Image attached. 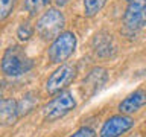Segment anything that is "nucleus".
<instances>
[{
  "label": "nucleus",
  "mask_w": 146,
  "mask_h": 137,
  "mask_svg": "<svg viewBox=\"0 0 146 137\" xmlns=\"http://www.w3.org/2000/svg\"><path fill=\"white\" fill-rule=\"evenodd\" d=\"M34 67V61L27 57L20 46H11L6 49L2 58V70L6 76L17 78L27 73Z\"/></svg>",
  "instance_id": "1"
},
{
  "label": "nucleus",
  "mask_w": 146,
  "mask_h": 137,
  "mask_svg": "<svg viewBox=\"0 0 146 137\" xmlns=\"http://www.w3.org/2000/svg\"><path fill=\"white\" fill-rule=\"evenodd\" d=\"M64 26H66V18L62 12L55 8H50L40 17L36 23V32L43 40H52L62 34Z\"/></svg>",
  "instance_id": "2"
},
{
  "label": "nucleus",
  "mask_w": 146,
  "mask_h": 137,
  "mask_svg": "<svg viewBox=\"0 0 146 137\" xmlns=\"http://www.w3.org/2000/svg\"><path fill=\"white\" fill-rule=\"evenodd\" d=\"M75 47H76V35L68 31L62 32L50 44V47L47 50V57L50 59V63L61 64L62 61H66L67 58L72 57V53L75 52Z\"/></svg>",
  "instance_id": "3"
},
{
  "label": "nucleus",
  "mask_w": 146,
  "mask_h": 137,
  "mask_svg": "<svg viewBox=\"0 0 146 137\" xmlns=\"http://www.w3.org/2000/svg\"><path fill=\"white\" fill-rule=\"evenodd\" d=\"M75 107L76 99L73 98V94L70 91H61V93H58L56 98H53L44 107V120L55 122L68 114L72 110H75Z\"/></svg>",
  "instance_id": "4"
},
{
  "label": "nucleus",
  "mask_w": 146,
  "mask_h": 137,
  "mask_svg": "<svg viewBox=\"0 0 146 137\" xmlns=\"http://www.w3.org/2000/svg\"><path fill=\"white\" fill-rule=\"evenodd\" d=\"M75 78H76V67L72 66V64H62L49 76L47 82H46V90H47L49 94H58L67 85H70Z\"/></svg>",
  "instance_id": "5"
},
{
  "label": "nucleus",
  "mask_w": 146,
  "mask_h": 137,
  "mask_svg": "<svg viewBox=\"0 0 146 137\" xmlns=\"http://www.w3.org/2000/svg\"><path fill=\"white\" fill-rule=\"evenodd\" d=\"M126 29L139 31L146 25V0H129L123 14Z\"/></svg>",
  "instance_id": "6"
},
{
  "label": "nucleus",
  "mask_w": 146,
  "mask_h": 137,
  "mask_svg": "<svg viewBox=\"0 0 146 137\" xmlns=\"http://www.w3.org/2000/svg\"><path fill=\"white\" fill-rule=\"evenodd\" d=\"M132 126H134V119L129 117L128 114L111 116L104 122L99 137H120L126 131H129Z\"/></svg>",
  "instance_id": "7"
},
{
  "label": "nucleus",
  "mask_w": 146,
  "mask_h": 137,
  "mask_svg": "<svg viewBox=\"0 0 146 137\" xmlns=\"http://www.w3.org/2000/svg\"><path fill=\"white\" fill-rule=\"evenodd\" d=\"M107 79H108V75L105 68L102 67L93 68L82 81V91H84V94L93 96L94 93H98L102 88V85L107 82Z\"/></svg>",
  "instance_id": "8"
},
{
  "label": "nucleus",
  "mask_w": 146,
  "mask_h": 137,
  "mask_svg": "<svg viewBox=\"0 0 146 137\" xmlns=\"http://www.w3.org/2000/svg\"><path fill=\"white\" fill-rule=\"evenodd\" d=\"M146 105V91L145 90H135L134 93H131L128 98H125L119 104V113L120 114H132L137 113L140 108H143Z\"/></svg>",
  "instance_id": "9"
},
{
  "label": "nucleus",
  "mask_w": 146,
  "mask_h": 137,
  "mask_svg": "<svg viewBox=\"0 0 146 137\" xmlns=\"http://www.w3.org/2000/svg\"><path fill=\"white\" fill-rule=\"evenodd\" d=\"M18 117L17 102L12 99L0 100V125H11Z\"/></svg>",
  "instance_id": "10"
},
{
  "label": "nucleus",
  "mask_w": 146,
  "mask_h": 137,
  "mask_svg": "<svg viewBox=\"0 0 146 137\" xmlns=\"http://www.w3.org/2000/svg\"><path fill=\"white\" fill-rule=\"evenodd\" d=\"M94 50L99 57H110L114 53V44L111 35L99 34L94 38Z\"/></svg>",
  "instance_id": "11"
},
{
  "label": "nucleus",
  "mask_w": 146,
  "mask_h": 137,
  "mask_svg": "<svg viewBox=\"0 0 146 137\" xmlns=\"http://www.w3.org/2000/svg\"><path fill=\"white\" fill-rule=\"evenodd\" d=\"M38 105V94L35 93H26L21 98L20 102H17V108H18V116L27 114Z\"/></svg>",
  "instance_id": "12"
},
{
  "label": "nucleus",
  "mask_w": 146,
  "mask_h": 137,
  "mask_svg": "<svg viewBox=\"0 0 146 137\" xmlns=\"http://www.w3.org/2000/svg\"><path fill=\"white\" fill-rule=\"evenodd\" d=\"M107 0H84V12L87 17H93L102 11Z\"/></svg>",
  "instance_id": "13"
},
{
  "label": "nucleus",
  "mask_w": 146,
  "mask_h": 137,
  "mask_svg": "<svg viewBox=\"0 0 146 137\" xmlns=\"http://www.w3.org/2000/svg\"><path fill=\"white\" fill-rule=\"evenodd\" d=\"M49 0H25V9L32 15H35L36 12H40Z\"/></svg>",
  "instance_id": "14"
},
{
  "label": "nucleus",
  "mask_w": 146,
  "mask_h": 137,
  "mask_svg": "<svg viewBox=\"0 0 146 137\" xmlns=\"http://www.w3.org/2000/svg\"><path fill=\"white\" fill-rule=\"evenodd\" d=\"M15 0H0V21L9 17V14L12 12Z\"/></svg>",
  "instance_id": "15"
},
{
  "label": "nucleus",
  "mask_w": 146,
  "mask_h": 137,
  "mask_svg": "<svg viewBox=\"0 0 146 137\" xmlns=\"http://www.w3.org/2000/svg\"><path fill=\"white\" fill-rule=\"evenodd\" d=\"M32 34H34V29H32V26L29 25V23H23L17 31V37L21 41H27L32 37Z\"/></svg>",
  "instance_id": "16"
},
{
  "label": "nucleus",
  "mask_w": 146,
  "mask_h": 137,
  "mask_svg": "<svg viewBox=\"0 0 146 137\" xmlns=\"http://www.w3.org/2000/svg\"><path fill=\"white\" fill-rule=\"evenodd\" d=\"M70 137H96V132H94L93 128H90V126H82L76 132H73Z\"/></svg>",
  "instance_id": "17"
},
{
  "label": "nucleus",
  "mask_w": 146,
  "mask_h": 137,
  "mask_svg": "<svg viewBox=\"0 0 146 137\" xmlns=\"http://www.w3.org/2000/svg\"><path fill=\"white\" fill-rule=\"evenodd\" d=\"M55 3H56V6H66V5L70 2V0H53Z\"/></svg>",
  "instance_id": "18"
},
{
  "label": "nucleus",
  "mask_w": 146,
  "mask_h": 137,
  "mask_svg": "<svg viewBox=\"0 0 146 137\" xmlns=\"http://www.w3.org/2000/svg\"><path fill=\"white\" fill-rule=\"evenodd\" d=\"M3 99V90H2V85H0V100Z\"/></svg>",
  "instance_id": "19"
}]
</instances>
